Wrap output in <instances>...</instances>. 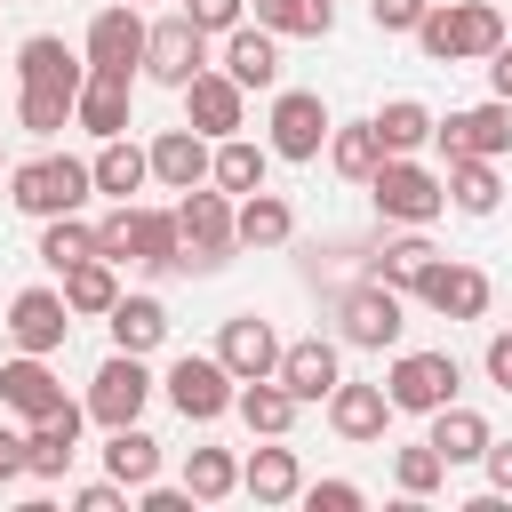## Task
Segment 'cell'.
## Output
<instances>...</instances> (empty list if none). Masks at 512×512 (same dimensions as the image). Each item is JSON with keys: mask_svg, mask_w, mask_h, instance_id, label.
I'll return each mask as SVG.
<instances>
[{"mask_svg": "<svg viewBox=\"0 0 512 512\" xmlns=\"http://www.w3.org/2000/svg\"><path fill=\"white\" fill-rule=\"evenodd\" d=\"M368 200H376L384 224H432V216L448 208V184H440V168H424L416 152H384L376 176H368Z\"/></svg>", "mask_w": 512, "mask_h": 512, "instance_id": "277c9868", "label": "cell"}, {"mask_svg": "<svg viewBox=\"0 0 512 512\" xmlns=\"http://www.w3.org/2000/svg\"><path fill=\"white\" fill-rule=\"evenodd\" d=\"M80 80H88V56L64 48V32H32L16 48V88H64V96H80Z\"/></svg>", "mask_w": 512, "mask_h": 512, "instance_id": "603a6c76", "label": "cell"}, {"mask_svg": "<svg viewBox=\"0 0 512 512\" xmlns=\"http://www.w3.org/2000/svg\"><path fill=\"white\" fill-rule=\"evenodd\" d=\"M320 152H328V168H336L344 184H368L376 160H384V136H376V120H336Z\"/></svg>", "mask_w": 512, "mask_h": 512, "instance_id": "d590c367", "label": "cell"}, {"mask_svg": "<svg viewBox=\"0 0 512 512\" xmlns=\"http://www.w3.org/2000/svg\"><path fill=\"white\" fill-rule=\"evenodd\" d=\"M176 96H184V128H200L208 144H216V136H240V128H248V88H240V80H232L224 64H200V72H192V80H184Z\"/></svg>", "mask_w": 512, "mask_h": 512, "instance_id": "8fae6325", "label": "cell"}, {"mask_svg": "<svg viewBox=\"0 0 512 512\" xmlns=\"http://www.w3.org/2000/svg\"><path fill=\"white\" fill-rule=\"evenodd\" d=\"M88 176H96V192H104V200H136V192L152 184V160H144V144L104 136V144H96V160H88Z\"/></svg>", "mask_w": 512, "mask_h": 512, "instance_id": "1f68e13d", "label": "cell"}, {"mask_svg": "<svg viewBox=\"0 0 512 512\" xmlns=\"http://www.w3.org/2000/svg\"><path fill=\"white\" fill-rule=\"evenodd\" d=\"M248 16L280 40H328L336 32V0H248Z\"/></svg>", "mask_w": 512, "mask_h": 512, "instance_id": "74e56055", "label": "cell"}, {"mask_svg": "<svg viewBox=\"0 0 512 512\" xmlns=\"http://www.w3.org/2000/svg\"><path fill=\"white\" fill-rule=\"evenodd\" d=\"M328 128H336V112H328L320 88H272V112H264V144H272V160H296V168L320 160Z\"/></svg>", "mask_w": 512, "mask_h": 512, "instance_id": "52a82bcc", "label": "cell"}, {"mask_svg": "<svg viewBox=\"0 0 512 512\" xmlns=\"http://www.w3.org/2000/svg\"><path fill=\"white\" fill-rule=\"evenodd\" d=\"M408 40L432 64H488L504 48V16H496V0H432Z\"/></svg>", "mask_w": 512, "mask_h": 512, "instance_id": "6da1fadb", "label": "cell"}, {"mask_svg": "<svg viewBox=\"0 0 512 512\" xmlns=\"http://www.w3.org/2000/svg\"><path fill=\"white\" fill-rule=\"evenodd\" d=\"M320 408H328V432H336L344 448H384V432H392V400H384V384H352V376H336V392H328Z\"/></svg>", "mask_w": 512, "mask_h": 512, "instance_id": "e0dca14e", "label": "cell"}, {"mask_svg": "<svg viewBox=\"0 0 512 512\" xmlns=\"http://www.w3.org/2000/svg\"><path fill=\"white\" fill-rule=\"evenodd\" d=\"M424 312H440V320H488V304H496V280L480 272V264H456V256H432L424 264V280L408 288Z\"/></svg>", "mask_w": 512, "mask_h": 512, "instance_id": "30bf717a", "label": "cell"}, {"mask_svg": "<svg viewBox=\"0 0 512 512\" xmlns=\"http://www.w3.org/2000/svg\"><path fill=\"white\" fill-rule=\"evenodd\" d=\"M8 200H16L32 224L80 216V208L96 200V176H88V160H72V152H40V160H16V168H8Z\"/></svg>", "mask_w": 512, "mask_h": 512, "instance_id": "3957f363", "label": "cell"}, {"mask_svg": "<svg viewBox=\"0 0 512 512\" xmlns=\"http://www.w3.org/2000/svg\"><path fill=\"white\" fill-rule=\"evenodd\" d=\"M432 256H440V248L424 240V224H400V232L368 256V280H384V288H400V296H408V288L424 280V264H432Z\"/></svg>", "mask_w": 512, "mask_h": 512, "instance_id": "836d02e7", "label": "cell"}, {"mask_svg": "<svg viewBox=\"0 0 512 512\" xmlns=\"http://www.w3.org/2000/svg\"><path fill=\"white\" fill-rule=\"evenodd\" d=\"M16 128L40 136V144L64 136V128H72V96H64V88H16Z\"/></svg>", "mask_w": 512, "mask_h": 512, "instance_id": "7bdbcfd3", "label": "cell"}, {"mask_svg": "<svg viewBox=\"0 0 512 512\" xmlns=\"http://www.w3.org/2000/svg\"><path fill=\"white\" fill-rule=\"evenodd\" d=\"M152 392H160V376L144 368V352H120V344H112V352H104V368L88 376V400H80V408H88V424H104V432H112V424H144Z\"/></svg>", "mask_w": 512, "mask_h": 512, "instance_id": "8992f818", "label": "cell"}, {"mask_svg": "<svg viewBox=\"0 0 512 512\" xmlns=\"http://www.w3.org/2000/svg\"><path fill=\"white\" fill-rule=\"evenodd\" d=\"M232 416H240L256 440H288V424H296V392H288L280 376H248V384L232 392Z\"/></svg>", "mask_w": 512, "mask_h": 512, "instance_id": "4dcf8cb0", "label": "cell"}, {"mask_svg": "<svg viewBox=\"0 0 512 512\" xmlns=\"http://www.w3.org/2000/svg\"><path fill=\"white\" fill-rule=\"evenodd\" d=\"M128 264L152 280L176 272V208H144V200L128 208Z\"/></svg>", "mask_w": 512, "mask_h": 512, "instance_id": "f546056e", "label": "cell"}, {"mask_svg": "<svg viewBox=\"0 0 512 512\" xmlns=\"http://www.w3.org/2000/svg\"><path fill=\"white\" fill-rule=\"evenodd\" d=\"M104 328H112V344H120V352H144V360H152V352L168 344V304H160L152 288H136V296L120 288V304L104 312Z\"/></svg>", "mask_w": 512, "mask_h": 512, "instance_id": "4316f807", "label": "cell"}, {"mask_svg": "<svg viewBox=\"0 0 512 512\" xmlns=\"http://www.w3.org/2000/svg\"><path fill=\"white\" fill-rule=\"evenodd\" d=\"M232 256H240V232H232V192H216V184L176 192V272L208 280V272H224Z\"/></svg>", "mask_w": 512, "mask_h": 512, "instance_id": "7a4b0ae2", "label": "cell"}, {"mask_svg": "<svg viewBox=\"0 0 512 512\" xmlns=\"http://www.w3.org/2000/svg\"><path fill=\"white\" fill-rule=\"evenodd\" d=\"M128 120H136V80L128 72H88L80 96H72V128L104 144V136H128Z\"/></svg>", "mask_w": 512, "mask_h": 512, "instance_id": "ac0fdd59", "label": "cell"}, {"mask_svg": "<svg viewBox=\"0 0 512 512\" xmlns=\"http://www.w3.org/2000/svg\"><path fill=\"white\" fill-rule=\"evenodd\" d=\"M8 480H24V432L16 424H0V488Z\"/></svg>", "mask_w": 512, "mask_h": 512, "instance_id": "816d5d0a", "label": "cell"}, {"mask_svg": "<svg viewBox=\"0 0 512 512\" xmlns=\"http://www.w3.org/2000/svg\"><path fill=\"white\" fill-rule=\"evenodd\" d=\"M160 392H168V408L184 416V424H216V416H232V368L216 360V352H176L168 360V376H160Z\"/></svg>", "mask_w": 512, "mask_h": 512, "instance_id": "9c48e42d", "label": "cell"}, {"mask_svg": "<svg viewBox=\"0 0 512 512\" xmlns=\"http://www.w3.org/2000/svg\"><path fill=\"white\" fill-rule=\"evenodd\" d=\"M480 472H488V496H512V440H488L480 448Z\"/></svg>", "mask_w": 512, "mask_h": 512, "instance_id": "f907efd6", "label": "cell"}, {"mask_svg": "<svg viewBox=\"0 0 512 512\" xmlns=\"http://www.w3.org/2000/svg\"><path fill=\"white\" fill-rule=\"evenodd\" d=\"M88 256H96V224H88V208L40 224V264H48V272H72V264H88Z\"/></svg>", "mask_w": 512, "mask_h": 512, "instance_id": "60d3db41", "label": "cell"}, {"mask_svg": "<svg viewBox=\"0 0 512 512\" xmlns=\"http://www.w3.org/2000/svg\"><path fill=\"white\" fill-rule=\"evenodd\" d=\"M184 488H192V504L240 496V456H232V448H192V456H184Z\"/></svg>", "mask_w": 512, "mask_h": 512, "instance_id": "b9f144b4", "label": "cell"}, {"mask_svg": "<svg viewBox=\"0 0 512 512\" xmlns=\"http://www.w3.org/2000/svg\"><path fill=\"white\" fill-rule=\"evenodd\" d=\"M176 8H184V16H192V24L208 32V40H224V32H232V24L248 16V0H176Z\"/></svg>", "mask_w": 512, "mask_h": 512, "instance_id": "f6af8a7d", "label": "cell"}, {"mask_svg": "<svg viewBox=\"0 0 512 512\" xmlns=\"http://www.w3.org/2000/svg\"><path fill=\"white\" fill-rule=\"evenodd\" d=\"M264 176H272V144H256V136H216V144H208V184H216V192L240 200V192H256Z\"/></svg>", "mask_w": 512, "mask_h": 512, "instance_id": "83f0119b", "label": "cell"}, {"mask_svg": "<svg viewBox=\"0 0 512 512\" xmlns=\"http://www.w3.org/2000/svg\"><path fill=\"white\" fill-rule=\"evenodd\" d=\"M0 176H8V152H0Z\"/></svg>", "mask_w": 512, "mask_h": 512, "instance_id": "11a10c76", "label": "cell"}, {"mask_svg": "<svg viewBox=\"0 0 512 512\" xmlns=\"http://www.w3.org/2000/svg\"><path fill=\"white\" fill-rule=\"evenodd\" d=\"M296 488H304V464H296V448L264 440V448H248V456H240V496H256L264 512H272V504H296Z\"/></svg>", "mask_w": 512, "mask_h": 512, "instance_id": "484cf974", "label": "cell"}, {"mask_svg": "<svg viewBox=\"0 0 512 512\" xmlns=\"http://www.w3.org/2000/svg\"><path fill=\"white\" fill-rule=\"evenodd\" d=\"M80 56H88V72H128V80H136V72H144V8H128V0L96 8Z\"/></svg>", "mask_w": 512, "mask_h": 512, "instance_id": "4fadbf2b", "label": "cell"}, {"mask_svg": "<svg viewBox=\"0 0 512 512\" xmlns=\"http://www.w3.org/2000/svg\"><path fill=\"white\" fill-rule=\"evenodd\" d=\"M0 8H8V0H0Z\"/></svg>", "mask_w": 512, "mask_h": 512, "instance_id": "9f6ffc18", "label": "cell"}, {"mask_svg": "<svg viewBox=\"0 0 512 512\" xmlns=\"http://www.w3.org/2000/svg\"><path fill=\"white\" fill-rule=\"evenodd\" d=\"M128 8H152V0H128Z\"/></svg>", "mask_w": 512, "mask_h": 512, "instance_id": "db71d44e", "label": "cell"}, {"mask_svg": "<svg viewBox=\"0 0 512 512\" xmlns=\"http://www.w3.org/2000/svg\"><path fill=\"white\" fill-rule=\"evenodd\" d=\"M128 504H136V488H120L112 472L88 480V488H72V512H128Z\"/></svg>", "mask_w": 512, "mask_h": 512, "instance_id": "bcb514c9", "label": "cell"}, {"mask_svg": "<svg viewBox=\"0 0 512 512\" xmlns=\"http://www.w3.org/2000/svg\"><path fill=\"white\" fill-rule=\"evenodd\" d=\"M200 64H208V32H200L184 8H176V16H160V24H144V80L184 88Z\"/></svg>", "mask_w": 512, "mask_h": 512, "instance_id": "5bb4252c", "label": "cell"}, {"mask_svg": "<svg viewBox=\"0 0 512 512\" xmlns=\"http://www.w3.org/2000/svg\"><path fill=\"white\" fill-rule=\"evenodd\" d=\"M0 328H8L16 352H48V360H56L64 336H72V304H64V288H16Z\"/></svg>", "mask_w": 512, "mask_h": 512, "instance_id": "9a60e30c", "label": "cell"}, {"mask_svg": "<svg viewBox=\"0 0 512 512\" xmlns=\"http://www.w3.org/2000/svg\"><path fill=\"white\" fill-rule=\"evenodd\" d=\"M432 152H472V160H504L512 152V104L488 96V104H464V112H440L432 120Z\"/></svg>", "mask_w": 512, "mask_h": 512, "instance_id": "7c38bea8", "label": "cell"}, {"mask_svg": "<svg viewBox=\"0 0 512 512\" xmlns=\"http://www.w3.org/2000/svg\"><path fill=\"white\" fill-rule=\"evenodd\" d=\"M224 72H232L240 88L272 96V88H280V32H264L256 16H240V24L224 32Z\"/></svg>", "mask_w": 512, "mask_h": 512, "instance_id": "7402d4cb", "label": "cell"}, {"mask_svg": "<svg viewBox=\"0 0 512 512\" xmlns=\"http://www.w3.org/2000/svg\"><path fill=\"white\" fill-rule=\"evenodd\" d=\"M440 184H448V208H456V216H496V208H504V176H496V160L456 152Z\"/></svg>", "mask_w": 512, "mask_h": 512, "instance_id": "d6a6232c", "label": "cell"}, {"mask_svg": "<svg viewBox=\"0 0 512 512\" xmlns=\"http://www.w3.org/2000/svg\"><path fill=\"white\" fill-rule=\"evenodd\" d=\"M216 360L232 368V384L272 376V368H280V328H272L264 312H232V320L216 328Z\"/></svg>", "mask_w": 512, "mask_h": 512, "instance_id": "44dd1931", "label": "cell"}, {"mask_svg": "<svg viewBox=\"0 0 512 512\" xmlns=\"http://www.w3.org/2000/svg\"><path fill=\"white\" fill-rule=\"evenodd\" d=\"M136 512H192V488H184V480H176V488H168V480H144V488H136Z\"/></svg>", "mask_w": 512, "mask_h": 512, "instance_id": "c3c4849f", "label": "cell"}, {"mask_svg": "<svg viewBox=\"0 0 512 512\" xmlns=\"http://www.w3.org/2000/svg\"><path fill=\"white\" fill-rule=\"evenodd\" d=\"M0 408H8L16 424H40V416L64 408V384H56L48 352H16V360H0Z\"/></svg>", "mask_w": 512, "mask_h": 512, "instance_id": "ffe728a7", "label": "cell"}, {"mask_svg": "<svg viewBox=\"0 0 512 512\" xmlns=\"http://www.w3.org/2000/svg\"><path fill=\"white\" fill-rule=\"evenodd\" d=\"M424 8H432V0H368V24H376V32H416Z\"/></svg>", "mask_w": 512, "mask_h": 512, "instance_id": "7dc6e473", "label": "cell"}, {"mask_svg": "<svg viewBox=\"0 0 512 512\" xmlns=\"http://www.w3.org/2000/svg\"><path fill=\"white\" fill-rule=\"evenodd\" d=\"M480 376H488L496 392H512V328H496V336H488V352H480Z\"/></svg>", "mask_w": 512, "mask_h": 512, "instance_id": "681fc988", "label": "cell"}, {"mask_svg": "<svg viewBox=\"0 0 512 512\" xmlns=\"http://www.w3.org/2000/svg\"><path fill=\"white\" fill-rule=\"evenodd\" d=\"M80 424H88V408H80V400H64L56 416L24 424V480H64V472H72V456H80Z\"/></svg>", "mask_w": 512, "mask_h": 512, "instance_id": "d6986e66", "label": "cell"}, {"mask_svg": "<svg viewBox=\"0 0 512 512\" xmlns=\"http://www.w3.org/2000/svg\"><path fill=\"white\" fill-rule=\"evenodd\" d=\"M456 392H464L456 352H400V344H392V368H384V400H392V416H432V408L456 400Z\"/></svg>", "mask_w": 512, "mask_h": 512, "instance_id": "ba28073f", "label": "cell"}, {"mask_svg": "<svg viewBox=\"0 0 512 512\" xmlns=\"http://www.w3.org/2000/svg\"><path fill=\"white\" fill-rule=\"evenodd\" d=\"M232 232H240V248H288V240H296V208L256 184V192L232 200Z\"/></svg>", "mask_w": 512, "mask_h": 512, "instance_id": "f1b7e54d", "label": "cell"}, {"mask_svg": "<svg viewBox=\"0 0 512 512\" xmlns=\"http://www.w3.org/2000/svg\"><path fill=\"white\" fill-rule=\"evenodd\" d=\"M296 504H312V512H360V504H368V488H360V480H304V488H296Z\"/></svg>", "mask_w": 512, "mask_h": 512, "instance_id": "ee69618b", "label": "cell"}, {"mask_svg": "<svg viewBox=\"0 0 512 512\" xmlns=\"http://www.w3.org/2000/svg\"><path fill=\"white\" fill-rule=\"evenodd\" d=\"M56 288H64V304H72V320H104V312L120 304V264H104V256H88V264H72V272H56Z\"/></svg>", "mask_w": 512, "mask_h": 512, "instance_id": "8d00e7d4", "label": "cell"}, {"mask_svg": "<svg viewBox=\"0 0 512 512\" xmlns=\"http://www.w3.org/2000/svg\"><path fill=\"white\" fill-rule=\"evenodd\" d=\"M392 488H400V504H432V496L448 488V464H440V448H432V440H416V448H392Z\"/></svg>", "mask_w": 512, "mask_h": 512, "instance_id": "ab89813d", "label": "cell"}, {"mask_svg": "<svg viewBox=\"0 0 512 512\" xmlns=\"http://www.w3.org/2000/svg\"><path fill=\"white\" fill-rule=\"evenodd\" d=\"M272 376L296 392V408H320V400L336 392V376H344V344H336V336H288Z\"/></svg>", "mask_w": 512, "mask_h": 512, "instance_id": "2e32d148", "label": "cell"}, {"mask_svg": "<svg viewBox=\"0 0 512 512\" xmlns=\"http://www.w3.org/2000/svg\"><path fill=\"white\" fill-rule=\"evenodd\" d=\"M104 472H112L120 488L160 480V440H152L144 424H112V440H104Z\"/></svg>", "mask_w": 512, "mask_h": 512, "instance_id": "f35d334b", "label": "cell"}, {"mask_svg": "<svg viewBox=\"0 0 512 512\" xmlns=\"http://www.w3.org/2000/svg\"><path fill=\"white\" fill-rule=\"evenodd\" d=\"M424 440H432V448H440V464L456 472V464H480V448H488L496 432H488V416H480V408H464V400H440V408L424 416Z\"/></svg>", "mask_w": 512, "mask_h": 512, "instance_id": "d4e9b609", "label": "cell"}, {"mask_svg": "<svg viewBox=\"0 0 512 512\" xmlns=\"http://www.w3.org/2000/svg\"><path fill=\"white\" fill-rule=\"evenodd\" d=\"M400 328H408V296H400V288H384V280L360 272V280L336 296V344H352V352H392Z\"/></svg>", "mask_w": 512, "mask_h": 512, "instance_id": "5b68a950", "label": "cell"}, {"mask_svg": "<svg viewBox=\"0 0 512 512\" xmlns=\"http://www.w3.org/2000/svg\"><path fill=\"white\" fill-rule=\"evenodd\" d=\"M368 120H376L384 152H432V120H440V112H432L424 96H384Z\"/></svg>", "mask_w": 512, "mask_h": 512, "instance_id": "e575fe53", "label": "cell"}, {"mask_svg": "<svg viewBox=\"0 0 512 512\" xmlns=\"http://www.w3.org/2000/svg\"><path fill=\"white\" fill-rule=\"evenodd\" d=\"M488 96H504V104H512V40L488 56Z\"/></svg>", "mask_w": 512, "mask_h": 512, "instance_id": "f5cc1de1", "label": "cell"}, {"mask_svg": "<svg viewBox=\"0 0 512 512\" xmlns=\"http://www.w3.org/2000/svg\"><path fill=\"white\" fill-rule=\"evenodd\" d=\"M144 160H152V184H168V192L208 184V136H200V128H160V136L144 144Z\"/></svg>", "mask_w": 512, "mask_h": 512, "instance_id": "cb8c5ba5", "label": "cell"}]
</instances>
